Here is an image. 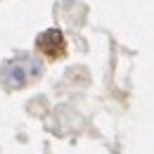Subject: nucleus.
I'll use <instances>...</instances> for the list:
<instances>
[]
</instances>
